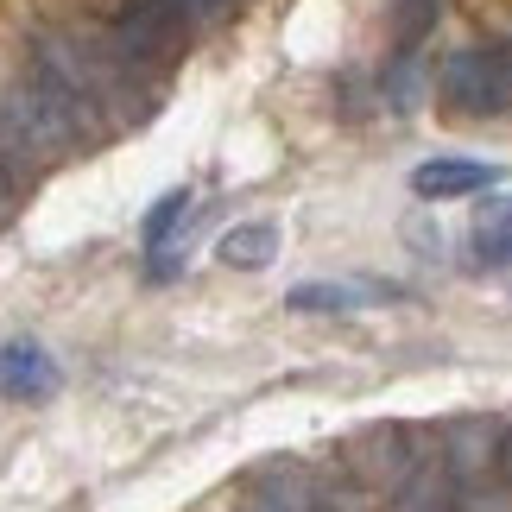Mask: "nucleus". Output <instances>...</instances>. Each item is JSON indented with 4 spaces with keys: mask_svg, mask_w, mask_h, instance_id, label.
Wrapping results in <instances>:
<instances>
[{
    "mask_svg": "<svg viewBox=\"0 0 512 512\" xmlns=\"http://www.w3.org/2000/svg\"><path fill=\"white\" fill-rule=\"evenodd\" d=\"M443 102L456 114H512V51H456L443 64Z\"/></svg>",
    "mask_w": 512,
    "mask_h": 512,
    "instance_id": "1",
    "label": "nucleus"
},
{
    "mask_svg": "<svg viewBox=\"0 0 512 512\" xmlns=\"http://www.w3.org/2000/svg\"><path fill=\"white\" fill-rule=\"evenodd\" d=\"M411 468H424L418 462V449H411V437L405 430H361V437L348 443V475L367 487V494H392V487H399Z\"/></svg>",
    "mask_w": 512,
    "mask_h": 512,
    "instance_id": "2",
    "label": "nucleus"
},
{
    "mask_svg": "<svg viewBox=\"0 0 512 512\" xmlns=\"http://www.w3.org/2000/svg\"><path fill=\"white\" fill-rule=\"evenodd\" d=\"M291 310H323V317H342V310H380V304H405L399 285L386 279H310L285 298Z\"/></svg>",
    "mask_w": 512,
    "mask_h": 512,
    "instance_id": "3",
    "label": "nucleus"
},
{
    "mask_svg": "<svg viewBox=\"0 0 512 512\" xmlns=\"http://www.w3.org/2000/svg\"><path fill=\"white\" fill-rule=\"evenodd\" d=\"M487 184H500V165H481V159H424L411 171V190L424 203H456V196H475Z\"/></svg>",
    "mask_w": 512,
    "mask_h": 512,
    "instance_id": "4",
    "label": "nucleus"
},
{
    "mask_svg": "<svg viewBox=\"0 0 512 512\" xmlns=\"http://www.w3.org/2000/svg\"><path fill=\"white\" fill-rule=\"evenodd\" d=\"M57 392V361L38 342H7L0 348V399H51Z\"/></svg>",
    "mask_w": 512,
    "mask_h": 512,
    "instance_id": "5",
    "label": "nucleus"
},
{
    "mask_svg": "<svg viewBox=\"0 0 512 512\" xmlns=\"http://www.w3.org/2000/svg\"><path fill=\"white\" fill-rule=\"evenodd\" d=\"M443 475H449V500H456V512H512V481L500 475V462L443 468Z\"/></svg>",
    "mask_w": 512,
    "mask_h": 512,
    "instance_id": "6",
    "label": "nucleus"
},
{
    "mask_svg": "<svg viewBox=\"0 0 512 512\" xmlns=\"http://www.w3.org/2000/svg\"><path fill=\"white\" fill-rule=\"evenodd\" d=\"M241 512H310V481H304V468H298V462L266 468V475L247 487V506H241Z\"/></svg>",
    "mask_w": 512,
    "mask_h": 512,
    "instance_id": "7",
    "label": "nucleus"
},
{
    "mask_svg": "<svg viewBox=\"0 0 512 512\" xmlns=\"http://www.w3.org/2000/svg\"><path fill=\"white\" fill-rule=\"evenodd\" d=\"M272 253H279V228H272V222H241V228H228V234H222L215 260L253 272V266H272Z\"/></svg>",
    "mask_w": 512,
    "mask_h": 512,
    "instance_id": "8",
    "label": "nucleus"
},
{
    "mask_svg": "<svg viewBox=\"0 0 512 512\" xmlns=\"http://www.w3.org/2000/svg\"><path fill=\"white\" fill-rule=\"evenodd\" d=\"M475 260L481 266H512V196H494L475 215Z\"/></svg>",
    "mask_w": 512,
    "mask_h": 512,
    "instance_id": "9",
    "label": "nucleus"
},
{
    "mask_svg": "<svg viewBox=\"0 0 512 512\" xmlns=\"http://www.w3.org/2000/svg\"><path fill=\"white\" fill-rule=\"evenodd\" d=\"M392 512H456V500H449V475H437V468H411V475L392 487Z\"/></svg>",
    "mask_w": 512,
    "mask_h": 512,
    "instance_id": "10",
    "label": "nucleus"
},
{
    "mask_svg": "<svg viewBox=\"0 0 512 512\" xmlns=\"http://www.w3.org/2000/svg\"><path fill=\"white\" fill-rule=\"evenodd\" d=\"M437 13H443V0H392V38H399V51H418L424 32H437Z\"/></svg>",
    "mask_w": 512,
    "mask_h": 512,
    "instance_id": "11",
    "label": "nucleus"
},
{
    "mask_svg": "<svg viewBox=\"0 0 512 512\" xmlns=\"http://www.w3.org/2000/svg\"><path fill=\"white\" fill-rule=\"evenodd\" d=\"M310 512H373V494L354 475H336V481L310 487Z\"/></svg>",
    "mask_w": 512,
    "mask_h": 512,
    "instance_id": "12",
    "label": "nucleus"
},
{
    "mask_svg": "<svg viewBox=\"0 0 512 512\" xmlns=\"http://www.w3.org/2000/svg\"><path fill=\"white\" fill-rule=\"evenodd\" d=\"M184 215H190V190H171V196H159V203H152V215H146V247H152V253H165Z\"/></svg>",
    "mask_w": 512,
    "mask_h": 512,
    "instance_id": "13",
    "label": "nucleus"
},
{
    "mask_svg": "<svg viewBox=\"0 0 512 512\" xmlns=\"http://www.w3.org/2000/svg\"><path fill=\"white\" fill-rule=\"evenodd\" d=\"M184 7V19H215V13H228L234 0H177Z\"/></svg>",
    "mask_w": 512,
    "mask_h": 512,
    "instance_id": "14",
    "label": "nucleus"
},
{
    "mask_svg": "<svg viewBox=\"0 0 512 512\" xmlns=\"http://www.w3.org/2000/svg\"><path fill=\"white\" fill-rule=\"evenodd\" d=\"M500 475L512 481V430H506V437H500Z\"/></svg>",
    "mask_w": 512,
    "mask_h": 512,
    "instance_id": "15",
    "label": "nucleus"
},
{
    "mask_svg": "<svg viewBox=\"0 0 512 512\" xmlns=\"http://www.w3.org/2000/svg\"><path fill=\"white\" fill-rule=\"evenodd\" d=\"M7 209H13V190H7V171H0V222H7Z\"/></svg>",
    "mask_w": 512,
    "mask_h": 512,
    "instance_id": "16",
    "label": "nucleus"
}]
</instances>
